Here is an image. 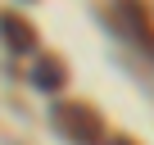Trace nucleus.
<instances>
[{"label":"nucleus","mask_w":154,"mask_h":145,"mask_svg":"<svg viewBox=\"0 0 154 145\" xmlns=\"http://www.w3.org/2000/svg\"><path fill=\"white\" fill-rule=\"evenodd\" d=\"M54 131L68 136L72 145H100L104 122H100V113L91 104H59L54 109Z\"/></svg>","instance_id":"1"},{"label":"nucleus","mask_w":154,"mask_h":145,"mask_svg":"<svg viewBox=\"0 0 154 145\" xmlns=\"http://www.w3.org/2000/svg\"><path fill=\"white\" fill-rule=\"evenodd\" d=\"M0 32H5L9 50H18V54L36 45V32H32V23H23V18H14V14H0Z\"/></svg>","instance_id":"2"},{"label":"nucleus","mask_w":154,"mask_h":145,"mask_svg":"<svg viewBox=\"0 0 154 145\" xmlns=\"http://www.w3.org/2000/svg\"><path fill=\"white\" fill-rule=\"evenodd\" d=\"M59 82H63V63L59 59H45L36 68V86H59Z\"/></svg>","instance_id":"3"},{"label":"nucleus","mask_w":154,"mask_h":145,"mask_svg":"<svg viewBox=\"0 0 154 145\" xmlns=\"http://www.w3.org/2000/svg\"><path fill=\"white\" fill-rule=\"evenodd\" d=\"M113 145H136V140H113Z\"/></svg>","instance_id":"4"},{"label":"nucleus","mask_w":154,"mask_h":145,"mask_svg":"<svg viewBox=\"0 0 154 145\" xmlns=\"http://www.w3.org/2000/svg\"><path fill=\"white\" fill-rule=\"evenodd\" d=\"M149 50H154V36H149Z\"/></svg>","instance_id":"5"}]
</instances>
